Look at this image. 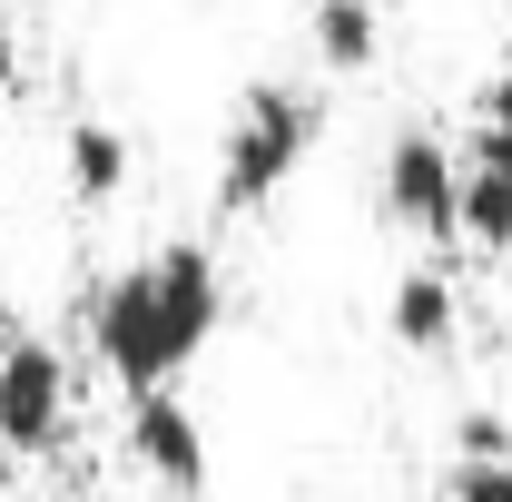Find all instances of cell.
<instances>
[{"mask_svg": "<svg viewBox=\"0 0 512 502\" xmlns=\"http://www.w3.org/2000/svg\"><path fill=\"white\" fill-rule=\"evenodd\" d=\"M217 325H227V266L197 237H168L89 296V355L119 394H138V384H178L217 345Z\"/></svg>", "mask_w": 512, "mask_h": 502, "instance_id": "6da1fadb", "label": "cell"}, {"mask_svg": "<svg viewBox=\"0 0 512 502\" xmlns=\"http://www.w3.org/2000/svg\"><path fill=\"white\" fill-rule=\"evenodd\" d=\"M325 148V99L306 79H256L247 99L227 109V138H217V217H256L306 178V158Z\"/></svg>", "mask_w": 512, "mask_h": 502, "instance_id": "7a4b0ae2", "label": "cell"}, {"mask_svg": "<svg viewBox=\"0 0 512 502\" xmlns=\"http://www.w3.org/2000/svg\"><path fill=\"white\" fill-rule=\"evenodd\" d=\"M60 443H69V355L50 335L10 325V335H0V453L40 463V453H60Z\"/></svg>", "mask_w": 512, "mask_h": 502, "instance_id": "3957f363", "label": "cell"}, {"mask_svg": "<svg viewBox=\"0 0 512 502\" xmlns=\"http://www.w3.org/2000/svg\"><path fill=\"white\" fill-rule=\"evenodd\" d=\"M384 227H404V237H453V138L444 128H394L384 138Z\"/></svg>", "mask_w": 512, "mask_h": 502, "instance_id": "277c9868", "label": "cell"}, {"mask_svg": "<svg viewBox=\"0 0 512 502\" xmlns=\"http://www.w3.org/2000/svg\"><path fill=\"white\" fill-rule=\"evenodd\" d=\"M128 463H138L168 502L207 493V424L188 414L178 384H138V394H128Z\"/></svg>", "mask_w": 512, "mask_h": 502, "instance_id": "5b68a950", "label": "cell"}, {"mask_svg": "<svg viewBox=\"0 0 512 502\" xmlns=\"http://www.w3.org/2000/svg\"><path fill=\"white\" fill-rule=\"evenodd\" d=\"M453 237L512 266V119H473V138L453 148Z\"/></svg>", "mask_w": 512, "mask_h": 502, "instance_id": "8992f818", "label": "cell"}, {"mask_svg": "<svg viewBox=\"0 0 512 502\" xmlns=\"http://www.w3.org/2000/svg\"><path fill=\"white\" fill-rule=\"evenodd\" d=\"M384 335H394L404 355H444L453 335H463V296H453L444 266H414V276H394V296H384Z\"/></svg>", "mask_w": 512, "mask_h": 502, "instance_id": "52a82bcc", "label": "cell"}, {"mask_svg": "<svg viewBox=\"0 0 512 502\" xmlns=\"http://www.w3.org/2000/svg\"><path fill=\"white\" fill-rule=\"evenodd\" d=\"M128 128L119 119H69L60 128V178H69V197L79 207H119L128 197Z\"/></svg>", "mask_w": 512, "mask_h": 502, "instance_id": "ba28073f", "label": "cell"}, {"mask_svg": "<svg viewBox=\"0 0 512 502\" xmlns=\"http://www.w3.org/2000/svg\"><path fill=\"white\" fill-rule=\"evenodd\" d=\"M316 60L335 79L384 60V0H316Z\"/></svg>", "mask_w": 512, "mask_h": 502, "instance_id": "9c48e42d", "label": "cell"}, {"mask_svg": "<svg viewBox=\"0 0 512 502\" xmlns=\"http://www.w3.org/2000/svg\"><path fill=\"white\" fill-rule=\"evenodd\" d=\"M444 502H512V453H493V463L453 453V473H444Z\"/></svg>", "mask_w": 512, "mask_h": 502, "instance_id": "30bf717a", "label": "cell"}, {"mask_svg": "<svg viewBox=\"0 0 512 502\" xmlns=\"http://www.w3.org/2000/svg\"><path fill=\"white\" fill-rule=\"evenodd\" d=\"M453 453H473V463H493V453H512V424L493 414V404H473V414L453 424Z\"/></svg>", "mask_w": 512, "mask_h": 502, "instance_id": "8fae6325", "label": "cell"}, {"mask_svg": "<svg viewBox=\"0 0 512 502\" xmlns=\"http://www.w3.org/2000/svg\"><path fill=\"white\" fill-rule=\"evenodd\" d=\"M20 89H30V60H20V40H10V30H0V119H10V109H20Z\"/></svg>", "mask_w": 512, "mask_h": 502, "instance_id": "7c38bea8", "label": "cell"}, {"mask_svg": "<svg viewBox=\"0 0 512 502\" xmlns=\"http://www.w3.org/2000/svg\"><path fill=\"white\" fill-rule=\"evenodd\" d=\"M473 119H512V60L483 79V99H473Z\"/></svg>", "mask_w": 512, "mask_h": 502, "instance_id": "4fadbf2b", "label": "cell"}, {"mask_svg": "<svg viewBox=\"0 0 512 502\" xmlns=\"http://www.w3.org/2000/svg\"><path fill=\"white\" fill-rule=\"evenodd\" d=\"M384 10H394V0H384Z\"/></svg>", "mask_w": 512, "mask_h": 502, "instance_id": "5bb4252c", "label": "cell"}]
</instances>
